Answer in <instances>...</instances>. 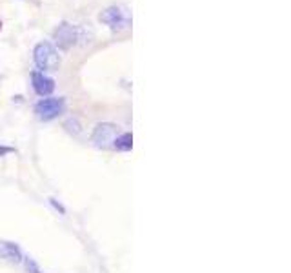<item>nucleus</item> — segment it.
<instances>
[{
    "mask_svg": "<svg viewBox=\"0 0 291 273\" xmlns=\"http://www.w3.org/2000/svg\"><path fill=\"white\" fill-rule=\"evenodd\" d=\"M33 62L42 73L55 71L60 66V55H58V50L51 42L42 40L33 48Z\"/></svg>",
    "mask_w": 291,
    "mask_h": 273,
    "instance_id": "obj_1",
    "label": "nucleus"
},
{
    "mask_svg": "<svg viewBox=\"0 0 291 273\" xmlns=\"http://www.w3.org/2000/svg\"><path fill=\"white\" fill-rule=\"evenodd\" d=\"M99 20L102 24L109 26L113 31H122V29H128L131 26V15H129L128 8L126 6H109L104 11L100 13Z\"/></svg>",
    "mask_w": 291,
    "mask_h": 273,
    "instance_id": "obj_2",
    "label": "nucleus"
},
{
    "mask_svg": "<svg viewBox=\"0 0 291 273\" xmlns=\"http://www.w3.org/2000/svg\"><path fill=\"white\" fill-rule=\"evenodd\" d=\"M66 109V100L62 97H44L35 104V113L40 120H53Z\"/></svg>",
    "mask_w": 291,
    "mask_h": 273,
    "instance_id": "obj_3",
    "label": "nucleus"
},
{
    "mask_svg": "<svg viewBox=\"0 0 291 273\" xmlns=\"http://www.w3.org/2000/svg\"><path fill=\"white\" fill-rule=\"evenodd\" d=\"M120 135L118 131V126L111 124V122H100V124L95 126L93 129V135H91V142L99 148H109L113 146L116 136Z\"/></svg>",
    "mask_w": 291,
    "mask_h": 273,
    "instance_id": "obj_4",
    "label": "nucleus"
},
{
    "mask_svg": "<svg viewBox=\"0 0 291 273\" xmlns=\"http://www.w3.org/2000/svg\"><path fill=\"white\" fill-rule=\"evenodd\" d=\"M53 38L58 48L69 50L71 46H75L77 42L80 40V29L77 28V26L69 24V22H62V24L57 26V29L53 31Z\"/></svg>",
    "mask_w": 291,
    "mask_h": 273,
    "instance_id": "obj_5",
    "label": "nucleus"
},
{
    "mask_svg": "<svg viewBox=\"0 0 291 273\" xmlns=\"http://www.w3.org/2000/svg\"><path fill=\"white\" fill-rule=\"evenodd\" d=\"M31 86H33L35 93L40 97H50L55 91V80L47 77L42 71H33L31 73Z\"/></svg>",
    "mask_w": 291,
    "mask_h": 273,
    "instance_id": "obj_6",
    "label": "nucleus"
},
{
    "mask_svg": "<svg viewBox=\"0 0 291 273\" xmlns=\"http://www.w3.org/2000/svg\"><path fill=\"white\" fill-rule=\"evenodd\" d=\"M0 259H4V261H9V262H20L24 257H22V252L17 244L0 240Z\"/></svg>",
    "mask_w": 291,
    "mask_h": 273,
    "instance_id": "obj_7",
    "label": "nucleus"
},
{
    "mask_svg": "<svg viewBox=\"0 0 291 273\" xmlns=\"http://www.w3.org/2000/svg\"><path fill=\"white\" fill-rule=\"evenodd\" d=\"M131 146H133V136H131V133H120V135L115 139V142H113V148L120 149V151H129Z\"/></svg>",
    "mask_w": 291,
    "mask_h": 273,
    "instance_id": "obj_8",
    "label": "nucleus"
},
{
    "mask_svg": "<svg viewBox=\"0 0 291 273\" xmlns=\"http://www.w3.org/2000/svg\"><path fill=\"white\" fill-rule=\"evenodd\" d=\"M64 126H66L67 131L73 133V135H80V133H82V128H80L79 120H77V119H69Z\"/></svg>",
    "mask_w": 291,
    "mask_h": 273,
    "instance_id": "obj_9",
    "label": "nucleus"
},
{
    "mask_svg": "<svg viewBox=\"0 0 291 273\" xmlns=\"http://www.w3.org/2000/svg\"><path fill=\"white\" fill-rule=\"evenodd\" d=\"M26 268H28V271H31V273H40V269H38V266L35 264L33 259H26Z\"/></svg>",
    "mask_w": 291,
    "mask_h": 273,
    "instance_id": "obj_10",
    "label": "nucleus"
}]
</instances>
